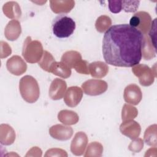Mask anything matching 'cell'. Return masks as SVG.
<instances>
[{
    "label": "cell",
    "mask_w": 157,
    "mask_h": 157,
    "mask_svg": "<svg viewBox=\"0 0 157 157\" xmlns=\"http://www.w3.org/2000/svg\"><path fill=\"white\" fill-rule=\"evenodd\" d=\"M144 34L128 24L113 25L105 33L102 55L105 61L114 66L133 67L142 59Z\"/></svg>",
    "instance_id": "obj_1"
},
{
    "label": "cell",
    "mask_w": 157,
    "mask_h": 157,
    "mask_svg": "<svg viewBox=\"0 0 157 157\" xmlns=\"http://www.w3.org/2000/svg\"><path fill=\"white\" fill-rule=\"evenodd\" d=\"M19 90L22 98L28 103L36 102L40 95L37 80L31 75H25L19 82Z\"/></svg>",
    "instance_id": "obj_2"
},
{
    "label": "cell",
    "mask_w": 157,
    "mask_h": 157,
    "mask_svg": "<svg viewBox=\"0 0 157 157\" xmlns=\"http://www.w3.org/2000/svg\"><path fill=\"white\" fill-rule=\"evenodd\" d=\"M75 26V22L72 18L61 14L54 19L52 23V31L53 34L58 38H67L73 34Z\"/></svg>",
    "instance_id": "obj_3"
},
{
    "label": "cell",
    "mask_w": 157,
    "mask_h": 157,
    "mask_svg": "<svg viewBox=\"0 0 157 157\" xmlns=\"http://www.w3.org/2000/svg\"><path fill=\"white\" fill-rule=\"evenodd\" d=\"M44 55L43 47L40 42L37 40H32L28 36L24 41L22 55L25 59L29 63H39Z\"/></svg>",
    "instance_id": "obj_4"
},
{
    "label": "cell",
    "mask_w": 157,
    "mask_h": 157,
    "mask_svg": "<svg viewBox=\"0 0 157 157\" xmlns=\"http://www.w3.org/2000/svg\"><path fill=\"white\" fill-rule=\"evenodd\" d=\"M61 61L67 64L71 69L74 68L78 73L82 74H89L88 63L83 60L80 53L77 51H67L62 57Z\"/></svg>",
    "instance_id": "obj_5"
},
{
    "label": "cell",
    "mask_w": 157,
    "mask_h": 157,
    "mask_svg": "<svg viewBox=\"0 0 157 157\" xmlns=\"http://www.w3.org/2000/svg\"><path fill=\"white\" fill-rule=\"evenodd\" d=\"M151 18L150 14L144 11L136 13L129 20V25L147 35L151 25Z\"/></svg>",
    "instance_id": "obj_6"
},
{
    "label": "cell",
    "mask_w": 157,
    "mask_h": 157,
    "mask_svg": "<svg viewBox=\"0 0 157 157\" xmlns=\"http://www.w3.org/2000/svg\"><path fill=\"white\" fill-rule=\"evenodd\" d=\"M134 74L139 78L141 85L148 86L153 84L156 77V71L150 68L148 66L143 64H138L134 66L132 69Z\"/></svg>",
    "instance_id": "obj_7"
},
{
    "label": "cell",
    "mask_w": 157,
    "mask_h": 157,
    "mask_svg": "<svg viewBox=\"0 0 157 157\" xmlns=\"http://www.w3.org/2000/svg\"><path fill=\"white\" fill-rule=\"evenodd\" d=\"M107 88L108 85L105 81L98 79H90L82 85L83 92L90 96L100 95L105 92Z\"/></svg>",
    "instance_id": "obj_8"
},
{
    "label": "cell",
    "mask_w": 157,
    "mask_h": 157,
    "mask_svg": "<svg viewBox=\"0 0 157 157\" xmlns=\"http://www.w3.org/2000/svg\"><path fill=\"white\" fill-rule=\"evenodd\" d=\"M6 67L8 71L12 74L20 75L27 69V65L24 60L18 55H14L7 59Z\"/></svg>",
    "instance_id": "obj_9"
},
{
    "label": "cell",
    "mask_w": 157,
    "mask_h": 157,
    "mask_svg": "<svg viewBox=\"0 0 157 157\" xmlns=\"http://www.w3.org/2000/svg\"><path fill=\"white\" fill-rule=\"evenodd\" d=\"M88 144V137L83 132H78L75 134L71 144V152L76 155H83Z\"/></svg>",
    "instance_id": "obj_10"
},
{
    "label": "cell",
    "mask_w": 157,
    "mask_h": 157,
    "mask_svg": "<svg viewBox=\"0 0 157 157\" xmlns=\"http://www.w3.org/2000/svg\"><path fill=\"white\" fill-rule=\"evenodd\" d=\"M83 97V91L78 86H71L67 88L64 96L65 104L70 107L77 106L81 101Z\"/></svg>",
    "instance_id": "obj_11"
},
{
    "label": "cell",
    "mask_w": 157,
    "mask_h": 157,
    "mask_svg": "<svg viewBox=\"0 0 157 157\" xmlns=\"http://www.w3.org/2000/svg\"><path fill=\"white\" fill-rule=\"evenodd\" d=\"M123 97L127 103L137 105L142 98V93L137 85L130 84L124 88Z\"/></svg>",
    "instance_id": "obj_12"
},
{
    "label": "cell",
    "mask_w": 157,
    "mask_h": 157,
    "mask_svg": "<svg viewBox=\"0 0 157 157\" xmlns=\"http://www.w3.org/2000/svg\"><path fill=\"white\" fill-rule=\"evenodd\" d=\"M120 130L123 134L133 140L139 136L141 128L137 122L130 120L123 121L120 126Z\"/></svg>",
    "instance_id": "obj_13"
},
{
    "label": "cell",
    "mask_w": 157,
    "mask_h": 157,
    "mask_svg": "<svg viewBox=\"0 0 157 157\" xmlns=\"http://www.w3.org/2000/svg\"><path fill=\"white\" fill-rule=\"evenodd\" d=\"M67 88L66 82L61 78H55L49 88V96L53 100H59L63 98Z\"/></svg>",
    "instance_id": "obj_14"
},
{
    "label": "cell",
    "mask_w": 157,
    "mask_h": 157,
    "mask_svg": "<svg viewBox=\"0 0 157 157\" xmlns=\"http://www.w3.org/2000/svg\"><path fill=\"white\" fill-rule=\"evenodd\" d=\"M49 134L53 139L59 140H67L72 137L73 129L70 126L55 124L50 128Z\"/></svg>",
    "instance_id": "obj_15"
},
{
    "label": "cell",
    "mask_w": 157,
    "mask_h": 157,
    "mask_svg": "<svg viewBox=\"0 0 157 157\" xmlns=\"http://www.w3.org/2000/svg\"><path fill=\"white\" fill-rule=\"evenodd\" d=\"M21 28L20 22L17 20H12L6 25L4 29L6 38L10 41L17 40L20 36Z\"/></svg>",
    "instance_id": "obj_16"
},
{
    "label": "cell",
    "mask_w": 157,
    "mask_h": 157,
    "mask_svg": "<svg viewBox=\"0 0 157 157\" xmlns=\"http://www.w3.org/2000/svg\"><path fill=\"white\" fill-rule=\"evenodd\" d=\"M89 74L94 78H102L109 72L108 66L102 61H95L88 64Z\"/></svg>",
    "instance_id": "obj_17"
},
{
    "label": "cell",
    "mask_w": 157,
    "mask_h": 157,
    "mask_svg": "<svg viewBox=\"0 0 157 157\" xmlns=\"http://www.w3.org/2000/svg\"><path fill=\"white\" fill-rule=\"evenodd\" d=\"M74 1H50V8L55 13H69L74 8Z\"/></svg>",
    "instance_id": "obj_18"
},
{
    "label": "cell",
    "mask_w": 157,
    "mask_h": 157,
    "mask_svg": "<svg viewBox=\"0 0 157 157\" xmlns=\"http://www.w3.org/2000/svg\"><path fill=\"white\" fill-rule=\"evenodd\" d=\"M15 139V132L13 129L7 124L0 126V141L1 144L9 145L13 143Z\"/></svg>",
    "instance_id": "obj_19"
},
{
    "label": "cell",
    "mask_w": 157,
    "mask_h": 157,
    "mask_svg": "<svg viewBox=\"0 0 157 157\" xmlns=\"http://www.w3.org/2000/svg\"><path fill=\"white\" fill-rule=\"evenodd\" d=\"M2 11L9 18L13 20L18 19L21 15V10L19 4L15 1H9L4 4Z\"/></svg>",
    "instance_id": "obj_20"
},
{
    "label": "cell",
    "mask_w": 157,
    "mask_h": 157,
    "mask_svg": "<svg viewBox=\"0 0 157 157\" xmlns=\"http://www.w3.org/2000/svg\"><path fill=\"white\" fill-rule=\"evenodd\" d=\"M49 72L63 78H68L71 75V69L64 63L55 61L52 65Z\"/></svg>",
    "instance_id": "obj_21"
},
{
    "label": "cell",
    "mask_w": 157,
    "mask_h": 157,
    "mask_svg": "<svg viewBox=\"0 0 157 157\" xmlns=\"http://www.w3.org/2000/svg\"><path fill=\"white\" fill-rule=\"evenodd\" d=\"M156 55V47L153 45L149 36L144 35L142 45V56L146 59L150 60Z\"/></svg>",
    "instance_id": "obj_22"
},
{
    "label": "cell",
    "mask_w": 157,
    "mask_h": 157,
    "mask_svg": "<svg viewBox=\"0 0 157 157\" xmlns=\"http://www.w3.org/2000/svg\"><path fill=\"white\" fill-rule=\"evenodd\" d=\"M58 120L66 125L76 124L79 120L78 116L74 111L68 110H61L58 114Z\"/></svg>",
    "instance_id": "obj_23"
},
{
    "label": "cell",
    "mask_w": 157,
    "mask_h": 157,
    "mask_svg": "<svg viewBox=\"0 0 157 157\" xmlns=\"http://www.w3.org/2000/svg\"><path fill=\"white\" fill-rule=\"evenodd\" d=\"M145 142L150 146L156 147V124H153L147 128L144 134Z\"/></svg>",
    "instance_id": "obj_24"
},
{
    "label": "cell",
    "mask_w": 157,
    "mask_h": 157,
    "mask_svg": "<svg viewBox=\"0 0 157 157\" xmlns=\"http://www.w3.org/2000/svg\"><path fill=\"white\" fill-rule=\"evenodd\" d=\"M112 25V21L109 17L107 15H101L98 18L95 23L96 30L99 33L107 31Z\"/></svg>",
    "instance_id": "obj_25"
},
{
    "label": "cell",
    "mask_w": 157,
    "mask_h": 157,
    "mask_svg": "<svg viewBox=\"0 0 157 157\" xmlns=\"http://www.w3.org/2000/svg\"><path fill=\"white\" fill-rule=\"evenodd\" d=\"M102 151V145L98 142H93L88 145L84 156H101Z\"/></svg>",
    "instance_id": "obj_26"
},
{
    "label": "cell",
    "mask_w": 157,
    "mask_h": 157,
    "mask_svg": "<svg viewBox=\"0 0 157 157\" xmlns=\"http://www.w3.org/2000/svg\"><path fill=\"white\" fill-rule=\"evenodd\" d=\"M138 111L135 107L129 104H124L122 109L121 112V118L122 121H127L133 120L137 117Z\"/></svg>",
    "instance_id": "obj_27"
},
{
    "label": "cell",
    "mask_w": 157,
    "mask_h": 157,
    "mask_svg": "<svg viewBox=\"0 0 157 157\" xmlns=\"http://www.w3.org/2000/svg\"><path fill=\"white\" fill-rule=\"evenodd\" d=\"M55 61V58L52 55L47 51H44L43 56L38 63L43 70L49 72L50 69Z\"/></svg>",
    "instance_id": "obj_28"
},
{
    "label": "cell",
    "mask_w": 157,
    "mask_h": 157,
    "mask_svg": "<svg viewBox=\"0 0 157 157\" xmlns=\"http://www.w3.org/2000/svg\"><path fill=\"white\" fill-rule=\"evenodd\" d=\"M122 9L126 12H136L140 4L139 1H121Z\"/></svg>",
    "instance_id": "obj_29"
},
{
    "label": "cell",
    "mask_w": 157,
    "mask_h": 157,
    "mask_svg": "<svg viewBox=\"0 0 157 157\" xmlns=\"http://www.w3.org/2000/svg\"><path fill=\"white\" fill-rule=\"evenodd\" d=\"M134 140L131 142V143L129 145V149L134 152H139L144 147V142L143 140L140 138L134 139Z\"/></svg>",
    "instance_id": "obj_30"
},
{
    "label": "cell",
    "mask_w": 157,
    "mask_h": 157,
    "mask_svg": "<svg viewBox=\"0 0 157 157\" xmlns=\"http://www.w3.org/2000/svg\"><path fill=\"white\" fill-rule=\"evenodd\" d=\"M109 9L111 12L114 13L120 12L122 10L121 1H109Z\"/></svg>",
    "instance_id": "obj_31"
},
{
    "label": "cell",
    "mask_w": 157,
    "mask_h": 157,
    "mask_svg": "<svg viewBox=\"0 0 157 157\" xmlns=\"http://www.w3.org/2000/svg\"><path fill=\"white\" fill-rule=\"evenodd\" d=\"M1 58H6L12 53L10 47L8 44L4 41H1Z\"/></svg>",
    "instance_id": "obj_32"
},
{
    "label": "cell",
    "mask_w": 157,
    "mask_h": 157,
    "mask_svg": "<svg viewBox=\"0 0 157 157\" xmlns=\"http://www.w3.org/2000/svg\"><path fill=\"white\" fill-rule=\"evenodd\" d=\"M156 18H155L153 21L151 23V25L150 27V29L149 30V37L153 43V45L156 47V43H155V39H156Z\"/></svg>",
    "instance_id": "obj_33"
}]
</instances>
